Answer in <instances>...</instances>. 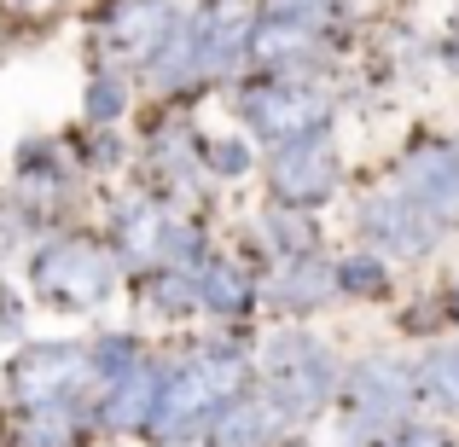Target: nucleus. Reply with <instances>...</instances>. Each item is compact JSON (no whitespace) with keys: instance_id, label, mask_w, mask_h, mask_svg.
<instances>
[{"instance_id":"1","label":"nucleus","mask_w":459,"mask_h":447,"mask_svg":"<svg viewBox=\"0 0 459 447\" xmlns=\"http://www.w3.org/2000/svg\"><path fill=\"white\" fill-rule=\"evenodd\" d=\"M268 378H273V407L280 418H308L314 407L332 395V360L314 337H273L268 343Z\"/></svg>"},{"instance_id":"2","label":"nucleus","mask_w":459,"mask_h":447,"mask_svg":"<svg viewBox=\"0 0 459 447\" xmlns=\"http://www.w3.org/2000/svg\"><path fill=\"white\" fill-rule=\"evenodd\" d=\"M35 285L58 302V308H88L111 291V256L100 245H58L35 262Z\"/></svg>"},{"instance_id":"3","label":"nucleus","mask_w":459,"mask_h":447,"mask_svg":"<svg viewBox=\"0 0 459 447\" xmlns=\"http://www.w3.org/2000/svg\"><path fill=\"white\" fill-rule=\"evenodd\" d=\"M245 116H250V128L256 134H268V140H280V146H291V140H308V134H320V123L332 116V105H325V93L320 88H303V82H291V88H256L245 99Z\"/></svg>"},{"instance_id":"4","label":"nucleus","mask_w":459,"mask_h":447,"mask_svg":"<svg viewBox=\"0 0 459 447\" xmlns=\"http://www.w3.org/2000/svg\"><path fill=\"white\" fill-rule=\"evenodd\" d=\"M407 401H413V378L395 360H367L349 383V425L355 436H384L407 413Z\"/></svg>"},{"instance_id":"5","label":"nucleus","mask_w":459,"mask_h":447,"mask_svg":"<svg viewBox=\"0 0 459 447\" xmlns=\"http://www.w3.org/2000/svg\"><path fill=\"white\" fill-rule=\"evenodd\" d=\"M82 378V355L70 343H41L30 348V355L18 360V372H12V383H18V395L35 407V413H53V401H65L70 390H76Z\"/></svg>"},{"instance_id":"6","label":"nucleus","mask_w":459,"mask_h":447,"mask_svg":"<svg viewBox=\"0 0 459 447\" xmlns=\"http://www.w3.org/2000/svg\"><path fill=\"white\" fill-rule=\"evenodd\" d=\"M360 221L390 256H425L437 245V221H430V210L419 198H372Z\"/></svg>"},{"instance_id":"7","label":"nucleus","mask_w":459,"mask_h":447,"mask_svg":"<svg viewBox=\"0 0 459 447\" xmlns=\"http://www.w3.org/2000/svg\"><path fill=\"white\" fill-rule=\"evenodd\" d=\"M221 407V395H215V383L204 378L198 366L192 372H180V378H169V390H163V401H157V413H152V436L157 442H186L192 430L204 425V418Z\"/></svg>"},{"instance_id":"8","label":"nucleus","mask_w":459,"mask_h":447,"mask_svg":"<svg viewBox=\"0 0 459 447\" xmlns=\"http://www.w3.org/2000/svg\"><path fill=\"white\" fill-rule=\"evenodd\" d=\"M332 180H337V163H332V146H325L320 134L280 146L273 186H280L285 203H314V198H325V192H332Z\"/></svg>"},{"instance_id":"9","label":"nucleus","mask_w":459,"mask_h":447,"mask_svg":"<svg viewBox=\"0 0 459 447\" xmlns=\"http://www.w3.org/2000/svg\"><path fill=\"white\" fill-rule=\"evenodd\" d=\"M407 192H413L430 215H454L459 210V151H448V146L413 151V163H407Z\"/></svg>"},{"instance_id":"10","label":"nucleus","mask_w":459,"mask_h":447,"mask_svg":"<svg viewBox=\"0 0 459 447\" xmlns=\"http://www.w3.org/2000/svg\"><path fill=\"white\" fill-rule=\"evenodd\" d=\"M163 390H169V383L157 378V366H134L123 383H117V395L105 401V425H111V430H146L152 413H157V401H163Z\"/></svg>"},{"instance_id":"11","label":"nucleus","mask_w":459,"mask_h":447,"mask_svg":"<svg viewBox=\"0 0 459 447\" xmlns=\"http://www.w3.org/2000/svg\"><path fill=\"white\" fill-rule=\"evenodd\" d=\"M192 30H198V47H204V64H210V70L233 64L238 47L256 41V35H250V18L238 12V0H221V6H210L198 23H192Z\"/></svg>"},{"instance_id":"12","label":"nucleus","mask_w":459,"mask_h":447,"mask_svg":"<svg viewBox=\"0 0 459 447\" xmlns=\"http://www.w3.org/2000/svg\"><path fill=\"white\" fill-rule=\"evenodd\" d=\"M280 425V407L273 401H256V395H238L227 401V413L215 418V447H262Z\"/></svg>"},{"instance_id":"13","label":"nucleus","mask_w":459,"mask_h":447,"mask_svg":"<svg viewBox=\"0 0 459 447\" xmlns=\"http://www.w3.org/2000/svg\"><path fill=\"white\" fill-rule=\"evenodd\" d=\"M337 285L332 268H320V262L297 256L291 268H285V279L273 285V297H280V308H314V302H325V291Z\"/></svg>"},{"instance_id":"14","label":"nucleus","mask_w":459,"mask_h":447,"mask_svg":"<svg viewBox=\"0 0 459 447\" xmlns=\"http://www.w3.org/2000/svg\"><path fill=\"white\" fill-rule=\"evenodd\" d=\"M117 41L128 47V53H163V41H175V23H169V6H152L146 12H128L123 23H117Z\"/></svg>"},{"instance_id":"15","label":"nucleus","mask_w":459,"mask_h":447,"mask_svg":"<svg viewBox=\"0 0 459 447\" xmlns=\"http://www.w3.org/2000/svg\"><path fill=\"white\" fill-rule=\"evenodd\" d=\"M204 302H210L215 314H238V308H250V279L238 268H227V262H215V268H204Z\"/></svg>"},{"instance_id":"16","label":"nucleus","mask_w":459,"mask_h":447,"mask_svg":"<svg viewBox=\"0 0 459 447\" xmlns=\"http://www.w3.org/2000/svg\"><path fill=\"white\" fill-rule=\"evenodd\" d=\"M419 383L430 390V401L459 407V348H442V355H430L425 372H419Z\"/></svg>"},{"instance_id":"17","label":"nucleus","mask_w":459,"mask_h":447,"mask_svg":"<svg viewBox=\"0 0 459 447\" xmlns=\"http://www.w3.org/2000/svg\"><path fill=\"white\" fill-rule=\"evenodd\" d=\"M192 64H204V47H198V30H175V41L157 53V82H180Z\"/></svg>"},{"instance_id":"18","label":"nucleus","mask_w":459,"mask_h":447,"mask_svg":"<svg viewBox=\"0 0 459 447\" xmlns=\"http://www.w3.org/2000/svg\"><path fill=\"white\" fill-rule=\"evenodd\" d=\"M163 227H157V215L152 210H128L123 215V245H128V256H163Z\"/></svg>"},{"instance_id":"19","label":"nucleus","mask_w":459,"mask_h":447,"mask_svg":"<svg viewBox=\"0 0 459 447\" xmlns=\"http://www.w3.org/2000/svg\"><path fill=\"white\" fill-rule=\"evenodd\" d=\"M337 285H343V291H355V297H378L384 285H390V273H384L378 256H349L343 268H337Z\"/></svg>"},{"instance_id":"20","label":"nucleus","mask_w":459,"mask_h":447,"mask_svg":"<svg viewBox=\"0 0 459 447\" xmlns=\"http://www.w3.org/2000/svg\"><path fill=\"white\" fill-rule=\"evenodd\" d=\"M134 366H140V360H134V343H128V337H105V343L93 348V372H100V378H117V383H123Z\"/></svg>"},{"instance_id":"21","label":"nucleus","mask_w":459,"mask_h":447,"mask_svg":"<svg viewBox=\"0 0 459 447\" xmlns=\"http://www.w3.org/2000/svg\"><path fill=\"white\" fill-rule=\"evenodd\" d=\"M192 297L204 302V291H192L186 273H157V279H152V302H157L163 314H186V308H192Z\"/></svg>"},{"instance_id":"22","label":"nucleus","mask_w":459,"mask_h":447,"mask_svg":"<svg viewBox=\"0 0 459 447\" xmlns=\"http://www.w3.org/2000/svg\"><path fill=\"white\" fill-rule=\"evenodd\" d=\"M268 233L280 238V245L291 250V256H303V250H308V238H314V233H308V221H303L297 210H273V215H268Z\"/></svg>"},{"instance_id":"23","label":"nucleus","mask_w":459,"mask_h":447,"mask_svg":"<svg viewBox=\"0 0 459 447\" xmlns=\"http://www.w3.org/2000/svg\"><path fill=\"white\" fill-rule=\"evenodd\" d=\"M332 12V0H273V12L268 18H280V23H303V30H314V23Z\"/></svg>"},{"instance_id":"24","label":"nucleus","mask_w":459,"mask_h":447,"mask_svg":"<svg viewBox=\"0 0 459 447\" xmlns=\"http://www.w3.org/2000/svg\"><path fill=\"white\" fill-rule=\"evenodd\" d=\"M117 111H123V88H117L111 76L93 82V88H88V116H93V123H111Z\"/></svg>"},{"instance_id":"25","label":"nucleus","mask_w":459,"mask_h":447,"mask_svg":"<svg viewBox=\"0 0 459 447\" xmlns=\"http://www.w3.org/2000/svg\"><path fill=\"white\" fill-rule=\"evenodd\" d=\"M23 447H65V425L53 413H41L30 430H23Z\"/></svg>"},{"instance_id":"26","label":"nucleus","mask_w":459,"mask_h":447,"mask_svg":"<svg viewBox=\"0 0 459 447\" xmlns=\"http://www.w3.org/2000/svg\"><path fill=\"white\" fill-rule=\"evenodd\" d=\"M198 250H204V238H198V233H186V227H169L163 256H175V262H198Z\"/></svg>"},{"instance_id":"27","label":"nucleus","mask_w":459,"mask_h":447,"mask_svg":"<svg viewBox=\"0 0 459 447\" xmlns=\"http://www.w3.org/2000/svg\"><path fill=\"white\" fill-rule=\"evenodd\" d=\"M210 157H215V168H221V175H245V168H250V151L238 146V140H221V146H210Z\"/></svg>"},{"instance_id":"28","label":"nucleus","mask_w":459,"mask_h":447,"mask_svg":"<svg viewBox=\"0 0 459 447\" xmlns=\"http://www.w3.org/2000/svg\"><path fill=\"white\" fill-rule=\"evenodd\" d=\"M378 447H448L437 436V430H407V436H395V442H378Z\"/></svg>"}]
</instances>
